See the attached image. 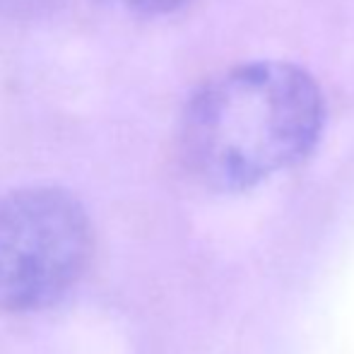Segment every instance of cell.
<instances>
[{
  "mask_svg": "<svg viewBox=\"0 0 354 354\" xmlns=\"http://www.w3.org/2000/svg\"><path fill=\"white\" fill-rule=\"evenodd\" d=\"M326 99L304 68L253 61L214 75L191 94L178 147L191 174L214 191H246L297 167L321 140Z\"/></svg>",
  "mask_w": 354,
  "mask_h": 354,
  "instance_id": "obj_1",
  "label": "cell"
},
{
  "mask_svg": "<svg viewBox=\"0 0 354 354\" xmlns=\"http://www.w3.org/2000/svg\"><path fill=\"white\" fill-rule=\"evenodd\" d=\"M94 236L87 210L56 186L0 198V311L29 313L63 299L84 275Z\"/></svg>",
  "mask_w": 354,
  "mask_h": 354,
  "instance_id": "obj_2",
  "label": "cell"
},
{
  "mask_svg": "<svg viewBox=\"0 0 354 354\" xmlns=\"http://www.w3.org/2000/svg\"><path fill=\"white\" fill-rule=\"evenodd\" d=\"M102 3L111 5L123 12L145 15V17H154V15H169L176 10L191 5L193 0H102Z\"/></svg>",
  "mask_w": 354,
  "mask_h": 354,
  "instance_id": "obj_3",
  "label": "cell"
}]
</instances>
